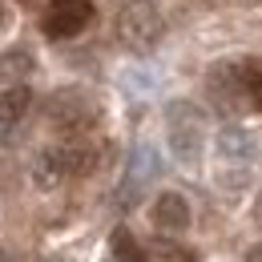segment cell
<instances>
[{
  "instance_id": "6da1fadb",
  "label": "cell",
  "mask_w": 262,
  "mask_h": 262,
  "mask_svg": "<svg viewBox=\"0 0 262 262\" xmlns=\"http://www.w3.org/2000/svg\"><path fill=\"white\" fill-rule=\"evenodd\" d=\"M165 133H169V149L178 154V162L198 165L206 149V117L190 101H173L165 109Z\"/></svg>"
},
{
  "instance_id": "7a4b0ae2",
  "label": "cell",
  "mask_w": 262,
  "mask_h": 262,
  "mask_svg": "<svg viewBox=\"0 0 262 262\" xmlns=\"http://www.w3.org/2000/svg\"><path fill=\"white\" fill-rule=\"evenodd\" d=\"M49 125L65 137H85L97 125V101L85 89H61L49 97Z\"/></svg>"
},
{
  "instance_id": "3957f363",
  "label": "cell",
  "mask_w": 262,
  "mask_h": 262,
  "mask_svg": "<svg viewBox=\"0 0 262 262\" xmlns=\"http://www.w3.org/2000/svg\"><path fill=\"white\" fill-rule=\"evenodd\" d=\"M165 33V16L158 4L149 0H129L121 12H117V36L129 45V49H149L158 45Z\"/></svg>"
},
{
  "instance_id": "277c9868",
  "label": "cell",
  "mask_w": 262,
  "mask_h": 262,
  "mask_svg": "<svg viewBox=\"0 0 262 262\" xmlns=\"http://www.w3.org/2000/svg\"><path fill=\"white\" fill-rule=\"evenodd\" d=\"M158 173H162V158H158V149H154V145H137V149L129 154L125 182H121V190H117V206H121V210L137 206L141 194H145V186H149Z\"/></svg>"
},
{
  "instance_id": "5b68a950",
  "label": "cell",
  "mask_w": 262,
  "mask_h": 262,
  "mask_svg": "<svg viewBox=\"0 0 262 262\" xmlns=\"http://www.w3.org/2000/svg\"><path fill=\"white\" fill-rule=\"evenodd\" d=\"M93 20V4L89 0H53L45 12V33L65 40V36L85 33V25Z\"/></svg>"
},
{
  "instance_id": "8992f818",
  "label": "cell",
  "mask_w": 262,
  "mask_h": 262,
  "mask_svg": "<svg viewBox=\"0 0 262 262\" xmlns=\"http://www.w3.org/2000/svg\"><path fill=\"white\" fill-rule=\"evenodd\" d=\"M214 154H218V162L246 169L250 158H254V137L246 129H238V125H226V129L214 133Z\"/></svg>"
},
{
  "instance_id": "52a82bcc",
  "label": "cell",
  "mask_w": 262,
  "mask_h": 262,
  "mask_svg": "<svg viewBox=\"0 0 262 262\" xmlns=\"http://www.w3.org/2000/svg\"><path fill=\"white\" fill-rule=\"evenodd\" d=\"M206 89H210V97L214 105L222 109V113H234L238 105H242V85H238V69L234 65H214L210 69V81H206Z\"/></svg>"
},
{
  "instance_id": "ba28073f",
  "label": "cell",
  "mask_w": 262,
  "mask_h": 262,
  "mask_svg": "<svg viewBox=\"0 0 262 262\" xmlns=\"http://www.w3.org/2000/svg\"><path fill=\"white\" fill-rule=\"evenodd\" d=\"M29 105H33V89H29V85H12V89L0 93V145H4V141L12 137V129L25 121Z\"/></svg>"
},
{
  "instance_id": "9c48e42d",
  "label": "cell",
  "mask_w": 262,
  "mask_h": 262,
  "mask_svg": "<svg viewBox=\"0 0 262 262\" xmlns=\"http://www.w3.org/2000/svg\"><path fill=\"white\" fill-rule=\"evenodd\" d=\"M154 226L165 230V234H182V230L190 226V202L182 194H162L154 202Z\"/></svg>"
},
{
  "instance_id": "30bf717a",
  "label": "cell",
  "mask_w": 262,
  "mask_h": 262,
  "mask_svg": "<svg viewBox=\"0 0 262 262\" xmlns=\"http://www.w3.org/2000/svg\"><path fill=\"white\" fill-rule=\"evenodd\" d=\"M69 173H65V162H61V154H57V145L53 149H45L40 158H36L33 165V182L40 186V190H53V186H61Z\"/></svg>"
},
{
  "instance_id": "8fae6325",
  "label": "cell",
  "mask_w": 262,
  "mask_h": 262,
  "mask_svg": "<svg viewBox=\"0 0 262 262\" xmlns=\"http://www.w3.org/2000/svg\"><path fill=\"white\" fill-rule=\"evenodd\" d=\"M238 69V85H242V97L250 101L254 109H262V61L258 57H250V61H242Z\"/></svg>"
},
{
  "instance_id": "7c38bea8",
  "label": "cell",
  "mask_w": 262,
  "mask_h": 262,
  "mask_svg": "<svg viewBox=\"0 0 262 262\" xmlns=\"http://www.w3.org/2000/svg\"><path fill=\"white\" fill-rule=\"evenodd\" d=\"M29 73H33V53H29V49H8V53L0 57V77H4V81L20 85Z\"/></svg>"
},
{
  "instance_id": "4fadbf2b",
  "label": "cell",
  "mask_w": 262,
  "mask_h": 262,
  "mask_svg": "<svg viewBox=\"0 0 262 262\" xmlns=\"http://www.w3.org/2000/svg\"><path fill=\"white\" fill-rule=\"evenodd\" d=\"M109 246H113V258L117 262H145V250L137 246V238H133L125 226H117L109 234Z\"/></svg>"
},
{
  "instance_id": "5bb4252c",
  "label": "cell",
  "mask_w": 262,
  "mask_h": 262,
  "mask_svg": "<svg viewBox=\"0 0 262 262\" xmlns=\"http://www.w3.org/2000/svg\"><path fill=\"white\" fill-rule=\"evenodd\" d=\"M154 246H158V254H165V258L169 262H190V254H186V250H178V246H173V242H154Z\"/></svg>"
},
{
  "instance_id": "9a60e30c",
  "label": "cell",
  "mask_w": 262,
  "mask_h": 262,
  "mask_svg": "<svg viewBox=\"0 0 262 262\" xmlns=\"http://www.w3.org/2000/svg\"><path fill=\"white\" fill-rule=\"evenodd\" d=\"M246 262H262V246H254V250H246Z\"/></svg>"
},
{
  "instance_id": "2e32d148",
  "label": "cell",
  "mask_w": 262,
  "mask_h": 262,
  "mask_svg": "<svg viewBox=\"0 0 262 262\" xmlns=\"http://www.w3.org/2000/svg\"><path fill=\"white\" fill-rule=\"evenodd\" d=\"M0 25H4V4H0Z\"/></svg>"
},
{
  "instance_id": "e0dca14e",
  "label": "cell",
  "mask_w": 262,
  "mask_h": 262,
  "mask_svg": "<svg viewBox=\"0 0 262 262\" xmlns=\"http://www.w3.org/2000/svg\"><path fill=\"white\" fill-rule=\"evenodd\" d=\"M0 262H8V258H4V254H0Z\"/></svg>"
}]
</instances>
